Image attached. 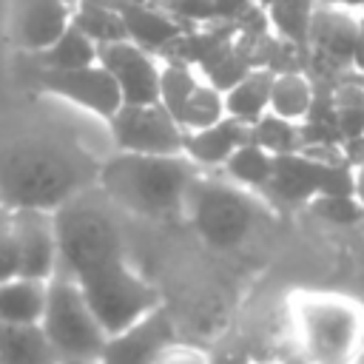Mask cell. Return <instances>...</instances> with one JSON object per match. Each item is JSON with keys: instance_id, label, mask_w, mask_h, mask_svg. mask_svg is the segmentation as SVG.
Returning a JSON list of instances; mask_svg holds the SVG:
<instances>
[{"instance_id": "cell-1", "label": "cell", "mask_w": 364, "mask_h": 364, "mask_svg": "<svg viewBox=\"0 0 364 364\" xmlns=\"http://www.w3.org/2000/svg\"><path fill=\"white\" fill-rule=\"evenodd\" d=\"M100 162L54 136H20L0 148V205L9 210H48L97 185Z\"/></svg>"}, {"instance_id": "cell-2", "label": "cell", "mask_w": 364, "mask_h": 364, "mask_svg": "<svg viewBox=\"0 0 364 364\" xmlns=\"http://www.w3.org/2000/svg\"><path fill=\"white\" fill-rule=\"evenodd\" d=\"M196 176L199 165L185 154L119 151L100 165L97 185L111 202L131 213L168 219L185 213V196Z\"/></svg>"}, {"instance_id": "cell-3", "label": "cell", "mask_w": 364, "mask_h": 364, "mask_svg": "<svg viewBox=\"0 0 364 364\" xmlns=\"http://www.w3.org/2000/svg\"><path fill=\"white\" fill-rule=\"evenodd\" d=\"M57 239V273L80 282L102 267L125 262L119 225L88 199H71L51 213Z\"/></svg>"}, {"instance_id": "cell-4", "label": "cell", "mask_w": 364, "mask_h": 364, "mask_svg": "<svg viewBox=\"0 0 364 364\" xmlns=\"http://www.w3.org/2000/svg\"><path fill=\"white\" fill-rule=\"evenodd\" d=\"M293 324L307 364H355L364 344V307L336 293H304Z\"/></svg>"}, {"instance_id": "cell-5", "label": "cell", "mask_w": 364, "mask_h": 364, "mask_svg": "<svg viewBox=\"0 0 364 364\" xmlns=\"http://www.w3.org/2000/svg\"><path fill=\"white\" fill-rule=\"evenodd\" d=\"M185 213L199 239L213 250L239 247L256 228L259 216H264L259 199L250 191L233 182L208 179L202 173L188 188Z\"/></svg>"}, {"instance_id": "cell-6", "label": "cell", "mask_w": 364, "mask_h": 364, "mask_svg": "<svg viewBox=\"0 0 364 364\" xmlns=\"http://www.w3.org/2000/svg\"><path fill=\"white\" fill-rule=\"evenodd\" d=\"M40 327L60 361H100L105 333L85 304L80 284L63 273L46 282V307Z\"/></svg>"}, {"instance_id": "cell-7", "label": "cell", "mask_w": 364, "mask_h": 364, "mask_svg": "<svg viewBox=\"0 0 364 364\" xmlns=\"http://www.w3.org/2000/svg\"><path fill=\"white\" fill-rule=\"evenodd\" d=\"M77 284L105 336L131 327L134 321H139L142 316H148L162 304L159 290L148 284L142 276H136L125 262L102 267L80 279Z\"/></svg>"}, {"instance_id": "cell-8", "label": "cell", "mask_w": 364, "mask_h": 364, "mask_svg": "<svg viewBox=\"0 0 364 364\" xmlns=\"http://www.w3.org/2000/svg\"><path fill=\"white\" fill-rule=\"evenodd\" d=\"M114 145L131 154H182L185 131L179 122L159 105H119L108 119Z\"/></svg>"}, {"instance_id": "cell-9", "label": "cell", "mask_w": 364, "mask_h": 364, "mask_svg": "<svg viewBox=\"0 0 364 364\" xmlns=\"http://www.w3.org/2000/svg\"><path fill=\"white\" fill-rule=\"evenodd\" d=\"M31 85L37 91L63 97L97 117H102L105 122L117 114V108L122 105V97L117 91V82L111 80V74L94 63L85 68H68V71H54V68H40L34 65L31 71Z\"/></svg>"}, {"instance_id": "cell-10", "label": "cell", "mask_w": 364, "mask_h": 364, "mask_svg": "<svg viewBox=\"0 0 364 364\" xmlns=\"http://www.w3.org/2000/svg\"><path fill=\"white\" fill-rule=\"evenodd\" d=\"M97 63L111 74L125 105L159 102V65L151 51L131 40L97 46Z\"/></svg>"}, {"instance_id": "cell-11", "label": "cell", "mask_w": 364, "mask_h": 364, "mask_svg": "<svg viewBox=\"0 0 364 364\" xmlns=\"http://www.w3.org/2000/svg\"><path fill=\"white\" fill-rule=\"evenodd\" d=\"M176 344V327L168 310L159 304L131 327L105 338L100 361L102 364H156V358Z\"/></svg>"}, {"instance_id": "cell-12", "label": "cell", "mask_w": 364, "mask_h": 364, "mask_svg": "<svg viewBox=\"0 0 364 364\" xmlns=\"http://www.w3.org/2000/svg\"><path fill=\"white\" fill-rule=\"evenodd\" d=\"M17 239V276L48 282L57 273V239L48 210H11Z\"/></svg>"}, {"instance_id": "cell-13", "label": "cell", "mask_w": 364, "mask_h": 364, "mask_svg": "<svg viewBox=\"0 0 364 364\" xmlns=\"http://www.w3.org/2000/svg\"><path fill=\"white\" fill-rule=\"evenodd\" d=\"M114 9L119 11V20L125 26V40L134 46L151 51L154 57L165 51V46L188 26H182L171 11L151 6L145 0H111Z\"/></svg>"}, {"instance_id": "cell-14", "label": "cell", "mask_w": 364, "mask_h": 364, "mask_svg": "<svg viewBox=\"0 0 364 364\" xmlns=\"http://www.w3.org/2000/svg\"><path fill=\"white\" fill-rule=\"evenodd\" d=\"M245 142H250V122H242V119L225 114L219 122H213L208 128L188 131L182 154L191 162H196L199 168H222L225 159Z\"/></svg>"}, {"instance_id": "cell-15", "label": "cell", "mask_w": 364, "mask_h": 364, "mask_svg": "<svg viewBox=\"0 0 364 364\" xmlns=\"http://www.w3.org/2000/svg\"><path fill=\"white\" fill-rule=\"evenodd\" d=\"M71 14L74 6L63 0H26L17 23V43L28 54L48 48L71 26Z\"/></svg>"}, {"instance_id": "cell-16", "label": "cell", "mask_w": 364, "mask_h": 364, "mask_svg": "<svg viewBox=\"0 0 364 364\" xmlns=\"http://www.w3.org/2000/svg\"><path fill=\"white\" fill-rule=\"evenodd\" d=\"M40 324H0V364H57Z\"/></svg>"}, {"instance_id": "cell-17", "label": "cell", "mask_w": 364, "mask_h": 364, "mask_svg": "<svg viewBox=\"0 0 364 364\" xmlns=\"http://www.w3.org/2000/svg\"><path fill=\"white\" fill-rule=\"evenodd\" d=\"M46 282L14 276L0 282V324H40Z\"/></svg>"}, {"instance_id": "cell-18", "label": "cell", "mask_w": 364, "mask_h": 364, "mask_svg": "<svg viewBox=\"0 0 364 364\" xmlns=\"http://www.w3.org/2000/svg\"><path fill=\"white\" fill-rule=\"evenodd\" d=\"M270 82H273V71L267 68H250L236 85H230L222 97H225V114L236 117L242 122H256L270 102Z\"/></svg>"}, {"instance_id": "cell-19", "label": "cell", "mask_w": 364, "mask_h": 364, "mask_svg": "<svg viewBox=\"0 0 364 364\" xmlns=\"http://www.w3.org/2000/svg\"><path fill=\"white\" fill-rule=\"evenodd\" d=\"M228 182L250 191V193H264L270 176H273V154L259 148L256 142L239 145L222 165Z\"/></svg>"}, {"instance_id": "cell-20", "label": "cell", "mask_w": 364, "mask_h": 364, "mask_svg": "<svg viewBox=\"0 0 364 364\" xmlns=\"http://www.w3.org/2000/svg\"><path fill=\"white\" fill-rule=\"evenodd\" d=\"M97 63V43L88 40L74 23L43 51L34 54V65L40 68H54V71H68V68H85Z\"/></svg>"}, {"instance_id": "cell-21", "label": "cell", "mask_w": 364, "mask_h": 364, "mask_svg": "<svg viewBox=\"0 0 364 364\" xmlns=\"http://www.w3.org/2000/svg\"><path fill=\"white\" fill-rule=\"evenodd\" d=\"M313 102V80L304 71H282L273 74L267 111L284 117L290 122H301Z\"/></svg>"}, {"instance_id": "cell-22", "label": "cell", "mask_w": 364, "mask_h": 364, "mask_svg": "<svg viewBox=\"0 0 364 364\" xmlns=\"http://www.w3.org/2000/svg\"><path fill=\"white\" fill-rule=\"evenodd\" d=\"M264 11H267V23H270L273 34H279L282 40H287L299 48H307L316 0H267Z\"/></svg>"}, {"instance_id": "cell-23", "label": "cell", "mask_w": 364, "mask_h": 364, "mask_svg": "<svg viewBox=\"0 0 364 364\" xmlns=\"http://www.w3.org/2000/svg\"><path fill=\"white\" fill-rule=\"evenodd\" d=\"M199 80L202 77L196 68L168 60L165 65H159V105L173 119H179V114H182V108H185V102H188V97Z\"/></svg>"}, {"instance_id": "cell-24", "label": "cell", "mask_w": 364, "mask_h": 364, "mask_svg": "<svg viewBox=\"0 0 364 364\" xmlns=\"http://www.w3.org/2000/svg\"><path fill=\"white\" fill-rule=\"evenodd\" d=\"M225 117V97L219 88H213L210 82L199 80L196 88L191 91L182 114H179V128L188 134V131H199V128H208L213 122H219Z\"/></svg>"}, {"instance_id": "cell-25", "label": "cell", "mask_w": 364, "mask_h": 364, "mask_svg": "<svg viewBox=\"0 0 364 364\" xmlns=\"http://www.w3.org/2000/svg\"><path fill=\"white\" fill-rule=\"evenodd\" d=\"M250 142H256L259 148H264L267 154H293L301 148L299 139V122H290L284 117H276L270 111H264L256 122H250Z\"/></svg>"}, {"instance_id": "cell-26", "label": "cell", "mask_w": 364, "mask_h": 364, "mask_svg": "<svg viewBox=\"0 0 364 364\" xmlns=\"http://www.w3.org/2000/svg\"><path fill=\"white\" fill-rule=\"evenodd\" d=\"M310 213L330 225H358L364 219V208L353 193H321L307 202Z\"/></svg>"}, {"instance_id": "cell-27", "label": "cell", "mask_w": 364, "mask_h": 364, "mask_svg": "<svg viewBox=\"0 0 364 364\" xmlns=\"http://www.w3.org/2000/svg\"><path fill=\"white\" fill-rule=\"evenodd\" d=\"M17 276V239L11 225V210L0 205V282Z\"/></svg>"}, {"instance_id": "cell-28", "label": "cell", "mask_w": 364, "mask_h": 364, "mask_svg": "<svg viewBox=\"0 0 364 364\" xmlns=\"http://www.w3.org/2000/svg\"><path fill=\"white\" fill-rule=\"evenodd\" d=\"M336 125H338L341 142L344 139H353V136H361L364 134V105L336 108Z\"/></svg>"}, {"instance_id": "cell-29", "label": "cell", "mask_w": 364, "mask_h": 364, "mask_svg": "<svg viewBox=\"0 0 364 364\" xmlns=\"http://www.w3.org/2000/svg\"><path fill=\"white\" fill-rule=\"evenodd\" d=\"M259 0H210V11L216 23H236Z\"/></svg>"}, {"instance_id": "cell-30", "label": "cell", "mask_w": 364, "mask_h": 364, "mask_svg": "<svg viewBox=\"0 0 364 364\" xmlns=\"http://www.w3.org/2000/svg\"><path fill=\"white\" fill-rule=\"evenodd\" d=\"M156 364H208V361L202 358V353H196V350H191V347L171 344V347L156 358Z\"/></svg>"}, {"instance_id": "cell-31", "label": "cell", "mask_w": 364, "mask_h": 364, "mask_svg": "<svg viewBox=\"0 0 364 364\" xmlns=\"http://www.w3.org/2000/svg\"><path fill=\"white\" fill-rule=\"evenodd\" d=\"M355 46H353V71L364 74V9H355Z\"/></svg>"}, {"instance_id": "cell-32", "label": "cell", "mask_w": 364, "mask_h": 364, "mask_svg": "<svg viewBox=\"0 0 364 364\" xmlns=\"http://www.w3.org/2000/svg\"><path fill=\"white\" fill-rule=\"evenodd\" d=\"M353 196H355L358 205L364 208V165L353 168Z\"/></svg>"}, {"instance_id": "cell-33", "label": "cell", "mask_w": 364, "mask_h": 364, "mask_svg": "<svg viewBox=\"0 0 364 364\" xmlns=\"http://www.w3.org/2000/svg\"><path fill=\"white\" fill-rule=\"evenodd\" d=\"M350 9H364V0H347Z\"/></svg>"}, {"instance_id": "cell-34", "label": "cell", "mask_w": 364, "mask_h": 364, "mask_svg": "<svg viewBox=\"0 0 364 364\" xmlns=\"http://www.w3.org/2000/svg\"><path fill=\"white\" fill-rule=\"evenodd\" d=\"M57 364H102V361H57Z\"/></svg>"}, {"instance_id": "cell-35", "label": "cell", "mask_w": 364, "mask_h": 364, "mask_svg": "<svg viewBox=\"0 0 364 364\" xmlns=\"http://www.w3.org/2000/svg\"><path fill=\"white\" fill-rule=\"evenodd\" d=\"M63 3H68V6H74V3H77V0H63Z\"/></svg>"}, {"instance_id": "cell-36", "label": "cell", "mask_w": 364, "mask_h": 364, "mask_svg": "<svg viewBox=\"0 0 364 364\" xmlns=\"http://www.w3.org/2000/svg\"><path fill=\"white\" fill-rule=\"evenodd\" d=\"M336 3H341V6H347V0H336Z\"/></svg>"}]
</instances>
